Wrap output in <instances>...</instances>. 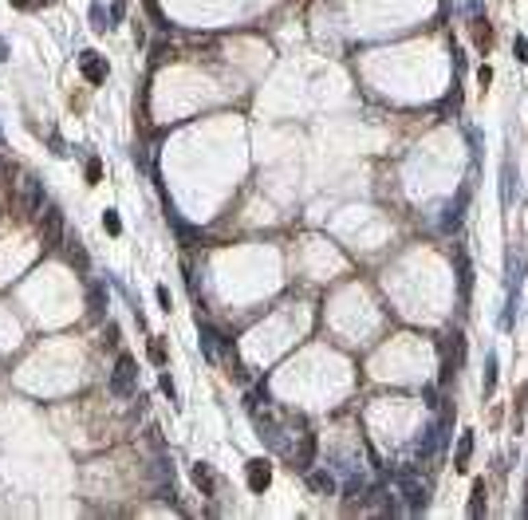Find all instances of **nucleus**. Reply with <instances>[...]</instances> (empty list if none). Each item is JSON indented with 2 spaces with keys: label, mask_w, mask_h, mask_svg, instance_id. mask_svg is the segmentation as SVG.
Here are the masks:
<instances>
[{
  "label": "nucleus",
  "mask_w": 528,
  "mask_h": 520,
  "mask_svg": "<svg viewBox=\"0 0 528 520\" xmlns=\"http://www.w3.org/2000/svg\"><path fill=\"white\" fill-rule=\"evenodd\" d=\"M307 485L316 488V493H336V477H331V473H312L307 469Z\"/></svg>",
  "instance_id": "12"
},
{
  "label": "nucleus",
  "mask_w": 528,
  "mask_h": 520,
  "mask_svg": "<svg viewBox=\"0 0 528 520\" xmlns=\"http://www.w3.org/2000/svg\"><path fill=\"white\" fill-rule=\"evenodd\" d=\"M64 252H67V264H75L79 272H87V252H83V245H79V236L75 233L64 236Z\"/></svg>",
  "instance_id": "7"
},
{
  "label": "nucleus",
  "mask_w": 528,
  "mask_h": 520,
  "mask_svg": "<svg viewBox=\"0 0 528 520\" xmlns=\"http://www.w3.org/2000/svg\"><path fill=\"white\" fill-rule=\"evenodd\" d=\"M512 51H516V60H520V63H528V40H525V36H516Z\"/></svg>",
  "instance_id": "20"
},
{
  "label": "nucleus",
  "mask_w": 528,
  "mask_h": 520,
  "mask_svg": "<svg viewBox=\"0 0 528 520\" xmlns=\"http://www.w3.org/2000/svg\"><path fill=\"white\" fill-rule=\"evenodd\" d=\"M0 177H4V166H0Z\"/></svg>",
  "instance_id": "23"
},
{
  "label": "nucleus",
  "mask_w": 528,
  "mask_h": 520,
  "mask_svg": "<svg viewBox=\"0 0 528 520\" xmlns=\"http://www.w3.org/2000/svg\"><path fill=\"white\" fill-rule=\"evenodd\" d=\"M134 382H138V362L130 359V355H118L114 375H111V394L114 398H130V394H134Z\"/></svg>",
  "instance_id": "2"
},
{
  "label": "nucleus",
  "mask_w": 528,
  "mask_h": 520,
  "mask_svg": "<svg viewBox=\"0 0 528 520\" xmlns=\"http://www.w3.org/2000/svg\"><path fill=\"white\" fill-rule=\"evenodd\" d=\"M457 284H462V296H469V260H465V252H457Z\"/></svg>",
  "instance_id": "15"
},
{
  "label": "nucleus",
  "mask_w": 528,
  "mask_h": 520,
  "mask_svg": "<svg viewBox=\"0 0 528 520\" xmlns=\"http://www.w3.org/2000/svg\"><path fill=\"white\" fill-rule=\"evenodd\" d=\"M193 485L201 488V497H213L217 481H213V469H209L205 461H197V465H193Z\"/></svg>",
  "instance_id": "9"
},
{
  "label": "nucleus",
  "mask_w": 528,
  "mask_h": 520,
  "mask_svg": "<svg viewBox=\"0 0 528 520\" xmlns=\"http://www.w3.org/2000/svg\"><path fill=\"white\" fill-rule=\"evenodd\" d=\"M462 209H465V193L446 209V221H442V225H446V229H457V225H462Z\"/></svg>",
  "instance_id": "14"
},
{
  "label": "nucleus",
  "mask_w": 528,
  "mask_h": 520,
  "mask_svg": "<svg viewBox=\"0 0 528 520\" xmlns=\"http://www.w3.org/2000/svg\"><path fill=\"white\" fill-rule=\"evenodd\" d=\"M103 229H107L111 236L123 233V221H118V213H114V209H107V213H103Z\"/></svg>",
  "instance_id": "16"
},
{
  "label": "nucleus",
  "mask_w": 528,
  "mask_h": 520,
  "mask_svg": "<svg viewBox=\"0 0 528 520\" xmlns=\"http://www.w3.org/2000/svg\"><path fill=\"white\" fill-rule=\"evenodd\" d=\"M79 71H83V79H87V83H107V60H103V55H99V51H83L79 55Z\"/></svg>",
  "instance_id": "6"
},
{
  "label": "nucleus",
  "mask_w": 528,
  "mask_h": 520,
  "mask_svg": "<svg viewBox=\"0 0 528 520\" xmlns=\"http://www.w3.org/2000/svg\"><path fill=\"white\" fill-rule=\"evenodd\" d=\"M244 477H249V488H253V493H264V488L273 485V465H268L264 457H253V461L244 465Z\"/></svg>",
  "instance_id": "5"
},
{
  "label": "nucleus",
  "mask_w": 528,
  "mask_h": 520,
  "mask_svg": "<svg viewBox=\"0 0 528 520\" xmlns=\"http://www.w3.org/2000/svg\"><path fill=\"white\" fill-rule=\"evenodd\" d=\"M469 457H473V434H462L457 454H453V469H469Z\"/></svg>",
  "instance_id": "10"
},
{
  "label": "nucleus",
  "mask_w": 528,
  "mask_h": 520,
  "mask_svg": "<svg viewBox=\"0 0 528 520\" xmlns=\"http://www.w3.org/2000/svg\"><path fill=\"white\" fill-rule=\"evenodd\" d=\"M158 304H162V312H170V288H166V284L158 288Z\"/></svg>",
  "instance_id": "21"
},
{
  "label": "nucleus",
  "mask_w": 528,
  "mask_h": 520,
  "mask_svg": "<svg viewBox=\"0 0 528 520\" xmlns=\"http://www.w3.org/2000/svg\"><path fill=\"white\" fill-rule=\"evenodd\" d=\"M477 83H481V87H489V83H493V71H489V67H481V71H477Z\"/></svg>",
  "instance_id": "22"
},
{
  "label": "nucleus",
  "mask_w": 528,
  "mask_h": 520,
  "mask_svg": "<svg viewBox=\"0 0 528 520\" xmlns=\"http://www.w3.org/2000/svg\"><path fill=\"white\" fill-rule=\"evenodd\" d=\"M64 236H67L64 209L44 205V209H40V240H44V249H64Z\"/></svg>",
  "instance_id": "1"
},
{
  "label": "nucleus",
  "mask_w": 528,
  "mask_h": 520,
  "mask_svg": "<svg viewBox=\"0 0 528 520\" xmlns=\"http://www.w3.org/2000/svg\"><path fill=\"white\" fill-rule=\"evenodd\" d=\"M12 8H20V12H40L44 0H12Z\"/></svg>",
  "instance_id": "19"
},
{
  "label": "nucleus",
  "mask_w": 528,
  "mask_h": 520,
  "mask_svg": "<svg viewBox=\"0 0 528 520\" xmlns=\"http://www.w3.org/2000/svg\"><path fill=\"white\" fill-rule=\"evenodd\" d=\"M469 517L473 520L485 517V481H473V493H469Z\"/></svg>",
  "instance_id": "11"
},
{
  "label": "nucleus",
  "mask_w": 528,
  "mask_h": 520,
  "mask_svg": "<svg viewBox=\"0 0 528 520\" xmlns=\"http://www.w3.org/2000/svg\"><path fill=\"white\" fill-rule=\"evenodd\" d=\"M150 362H166V347H162V339H150Z\"/></svg>",
  "instance_id": "18"
},
{
  "label": "nucleus",
  "mask_w": 528,
  "mask_h": 520,
  "mask_svg": "<svg viewBox=\"0 0 528 520\" xmlns=\"http://www.w3.org/2000/svg\"><path fill=\"white\" fill-rule=\"evenodd\" d=\"M99 182H103V162L91 158V162H87V186H99Z\"/></svg>",
  "instance_id": "17"
},
{
  "label": "nucleus",
  "mask_w": 528,
  "mask_h": 520,
  "mask_svg": "<svg viewBox=\"0 0 528 520\" xmlns=\"http://www.w3.org/2000/svg\"><path fill=\"white\" fill-rule=\"evenodd\" d=\"M473 44H477L481 51H489V44H493V28H489V20H473Z\"/></svg>",
  "instance_id": "13"
},
{
  "label": "nucleus",
  "mask_w": 528,
  "mask_h": 520,
  "mask_svg": "<svg viewBox=\"0 0 528 520\" xmlns=\"http://www.w3.org/2000/svg\"><path fill=\"white\" fill-rule=\"evenodd\" d=\"M394 485H399V493L402 497H406V504H410V508H426V485H422V481H418L414 473H399V477H394Z\"/></svg>",
  "instance_id": "4"
},
{
  "label": "nucleus",
  "mask_w": 528,
  "mask_h": 520,
  "mask_svg": "<svg viewBox=\"0 0 528 520\" xmlns=\"http://www.w3.org/2000/svg\"><path fill=\"white\" fill-rule=\"evenodd\" d=\"M87 312H91V319H103V315H107V288H103V284H91V292H87Z\"/></svg>",
  "instance_id": "8"
},
{
  "label": "nucleus",
  "mask_w": 528,
  "mask_h": 520,
  "mask_svg": "<svg viewBox=\"0 0 528 520\" xmlns=\"http://www.w3.org/2000/svg\"><path fill=\"white\" fill-rule=\"evenodd\" d=\"M20 209H24L28 217H36V213L44 209V186H40V177H32V173L20 182Z\"/></svg>",
  "instance_id": "3"
}]
</instances>
